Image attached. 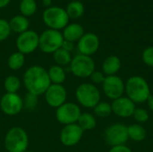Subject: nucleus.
<instances>
[{"instance_id": "obj_1", "label": "nucleus", "mask_w": 153, "mask_h": 152, "mask_svg": "<svg viewBox=\"0 0 153 152\" xmlns=\"http://www.w3.org/2000/svg\"><path fill=\"white\" fill-rule=\"evenodd\" d=\"M23 84L29 93L38 97L46 92L51 82L46 69L39 65H32L23 74Z\"/></svg>"}, {"instance_id": "obj_2", "label": "nucleus", "mask_w": 153, "mask_h": 152, "mask_svg": "<svg viewBox=\"0 0 153 152\" xmlns=\"http://www.w3.org/2000/svg\"><path fill=\"white\" fill-rule=\"evenodd\" d=\"M125 91L134 104L144 103L148 100L151 94V89L147 81L138 75L130 77L125 84Z\"/></svg>"}, {"instance_id": "obj_3", "label": "nucleus", "mask_w": 153, "mask_h": 152, "mask_svg": "<svg viewBox=\"0 0 153 152\" xmlns=\"http://www.w3.org/2000/svg\"><path fill=\"white\" fill-rule=\"evenodd\" d=\"M29 145L27 133L22 127H13L5 134L4 147L8 152H24Z\"/></svg>"}, {"instance_id": "obj_4", "label": "nucleus", "mask_w": 153, "mask_h": 152, "mask_svg": "<svg viewBox=\"0 0 153 152\" xmlns=\"http://www.w3.org/2000/svg\"><path fill=\"white\" fill-rule=\"evenodd\" d=\"M44 23L51 30H59L65 29L69 22V16L66 11L59 6L48 7L42 14Z\"/></svg>"}, {"instance_id": "obj_5", "label": "nucleus", "mask_w": 153, "mask_h": 152, "mask_svg": "<svg viewBox=\"0 0 153 152\" xmlns=\"http://www.w3.org/2000/svg\"><path fill=\"white\" fill-rule=\"evenodd\" d=\"M75 97L77 101L87 108H94L100 102V92L92 83L80 84L75 90Z\"/></svg>"}, {"instance_id": "obj_6", "label": "nucleus", "mask_w": 153, "mask_h": 152, "mask_svg": "<svg viewBox=\"0 0 153 152\" xmlns=\"http://www.w3.org/2000/svg\"><path fill=\"white\" fill-rule=\"evenodd\" d=\"M63 42L64 37L59 30L48 29L39 35V47L43 53L53 54L61 48Z\"/></svg>"}, {"instance_id": "obj_7", "label": "nucleus", "mask_w": 153, "mask_h": 152, "mask_svg": "<svg viewBox=\"0 0 153 152\" xmlns=\"http://www.w3.org/2000/svg\"><path fill=\"white\" fill-rule=\"evenodd\" d=\"M70 70L74 75L79 78H87L95 71V63L91 56L77 55L70 63Z\"/></svg>"}, {"instance_id": "obj_8", "label": "nucleus", "mask_w": 153, "mask_h": 152, "mask_svg": "<svg viewBox=\"0 0 153 152\" xmlns=\"http://www.w3.org/2000/svg\"><path fill=\"white\" fill-rule=\"evenodd\" d=\"M104 137L111 147L125 145L129 140L127 126L122 124H113L106 129Z\"/></svg>"}, {"instance_id": "obj_9", "label": "nucleus", "mask_w": 153, "mask_h": 152, "mask_svg": "<svg viewBox=\"0 0 153 152\" xmlns=\"http://www.w3.org/2000/svg\"><path fill=\"white\" fill-rule=\"evenodd\" d=\"M82 112L78 105L72 102H65L56 108V117L57 121L65 125L76 124Z\"/></svg>"}, {"instance_id": "obj_10", "label": "nucleus", "mask_w": 153, "mask_h": 152, "mask_svg": "<svg viewBox=\"0 0 153 152\" xmlns=\"http://www.w3.org/2000/svg\"><path fill=\"white\" fill-rule=\"evenodd\" d=\"M39 35L31 30L19 34L16 39V47L19 52L23 55L30 54L39 47Z\"/></svg>"}, {"instance_id": "obj_11", "label": "nucleus", "mask_w": 153, "mask_h": 152, "mask_svg": "<svg viewBox=\"0 0 153 152\" xmlns=\"http://www.w3.org/2000/svg\"><path fill=\"white\" fill-rule=\"evenodd\" d=\"M125 82L117 75L106 76L102 83V89L105 95L112 100L123 96L125 93Z\"/></svg>"}, {"instance_id": "obj_12", "label": "nucleus", "mask_w": 153, "mask_h": 152, "mask_svg": "<svg viewBox=\"0 0 153 152\" xmlns=\"http://www.w3.org/2000/svg\"><path fill=\"white\" fill-rule=\"evenodd\" d=\"M44 95L48 105L55 108H57L65 104L67 98L66 90L62 84L51 83Z\"/></svg>"}, {"instance_id": "obj_13", "label": "nucleus", "mask_w": 153, "mask_h": 152, "mask_svg": "<svg viewBox=\"0 0 153 152\" xmlns=\"http://www.w3.org/2000/svg\"><path fill=\"white\" fill-rule=\"evenodd\" d=\"M23 108V101L17 93H5L0 99V108L7 116L19 114Z\"/></svg>"}, {"instance_id": "obj_14", "label": "nucleus", "mask_w": 153, "mask_h": 152, "mask_svg": "<svg viewBox=\"0 0 153 152\" xmlns=\"http://www.w3.org/2000/svg\"><path fill=\"white\" fill-rule=\"evenodd\" d=\"M83 135V130L77 125H65L60 133V142L64 146L73 147L80 142Z\"/></svg>"}, {"instance_id": "obj_15", "label": "nucleus", "mask_w": 153, "mask_h": 152, "mask_svg": "<svg viewBox=\"0 0 153 152\" xmlns=\"http://www.w3.org/2000/svg\"><path fill=\"white\" fill-rule=\"evenodd\" d=\"M77 47L81 55L91 56L98 51L100 47V39L92 32L84 33L78 41Z\"/></svg>"}, {"instance_id": "obj_16", "label": "nucleus", "mask_w": 153, "mask_h": 152, "mask_svg": "<svg viewBox=\"0 0 153 152\" xmlns=\"http://www.w3.org/2000/svg\"><path fill=\"white\" fill-rule=\"evenodd\" d=\"M112 112L122 118H127L134 115L135 110V104L127 97H120L113 100L111 104Z\"/></svg>"}, {"instance_id": "obj_17", "label": "nucleus", "mask_w": 153, "mask_h": 152, "mask_svg": "<svg viewBox=\"0 0 153 152\" xmlns=\"http://www.w3.org/2000/svg\"><path fill=\"white\" fill-rule=\"evenodd\" d=\"M63 37L65 40H68L70 42H78L80 39L84 35L83 27L79 23H68L63 32Z\"/></svg>"}, {"instance_id": "obj_18", "label": "nucleus", "mask_w": 153, "mask_h": 152, "mask_svg": "<svg viewBox=\"0 0 153 152\" xmlns=\"http://www.w3.org/2000/svg\"><path fill=\"white\" fill-rule=\"evenodd\" d=\"M121 68V61L117 56H108L102 64V73L107 76L116 75Z\"/></svg>"}, {"instance_id": "obj_19", "label": "nucleus", "mask_w": 153, "mask_h": 152, "mask_svg": "<svg viewBox=\"0 0 153 152\" xmlns=\"http://www.w3.org/2000/svg\"><path fill=\"white\" fill-rule=\"evenodd\" d=\"M9 25H10V28H11L12 31H14L15 33L21 34V33H22V32L29 30L30 22H29L27 17L20 14V15L13 16L10 20Z\"/></svg>"}, {"instance_id": "obj_20", "label": "nucleus", "mask_w": 153, "mask_h": 152, "mask_svg": "<svg viewBox=\"0 0 153 152\" xmlns=\"http://www.w3.org/2000/svg\"><path fill=\"white\" fill-rule=\"evenodd\" d=\"M48 73L49 80L53 84H62L66 78V74L64 68L57 65H52L48 69Z\"/></svg>"}, {"instance_id": "obj_21", "label": "nucleus", "mask_w": 153, "mask_h": 152, "mask_svg": "<svg viewBox=\"0 0 153 152\" xmlns=\"http://www.w3.org/2000/svg\"><path fill=\"white\" fill-rule=\"evenodd\" d=\"M128 137L134 142H143L146 138V130L140 124H134L127 126Z\"/></svg>"}, {"instance_id": "obj_22", "label": "nucleus", "mask_w": 153, "mask_h": 152, "mask_svg": "<svg viewBox=\"0 0 153 152\" xmlns=\"http://www.w3.org/2000/svg\"><path fill=\"white\" fill-rule=\"evenodd\" d=\"M77 125L84 131H91L96 127L97 121L95 116L90 113H82L78 121Z\"/></svg>"}, {"instance_id": "obj_23", "label": "nucleus", "mask_w": 153, "mask_h": 152, "mask_svg": "<svg viewBox=\"0 0 153 152\" xmlns=\"http://www.w3.org/2000/svg\"><path fill=\"white\" fill-rule=\"evenodd\" d=\"M65 11L69 18L77 19L84 13V5L80 1H72L67 4Z\"/></svg>"}, {"instance_id": "obj_24", "label": "nucleus", "mask_w": 153, "mask_h": 152, "mask_svg": "<svg viewBox=\"0 0 153 152\" xmlns=\"http://www.w3.org/2000/svg\"><path fill=\"white\" fill-rule=\"evenodd\" d=\"M25 62V57L24 55L22 54L21 52L17 51L10 55L7 60V65L8 67L13 70V71H17L21 69Z\"/></svg>"}, {"instance_id": "obj_25", "label": "nucleus", "mask_w": 153, "mask_h": 152, "mask_svg": "<svg viewBox=\"0 0 153 152\" xmlns=\"http://www.w3.org/2000/svg\"><path fill=\"white\" fill-rule=\"evenodd\" d=\"M53 58L56 64L62 67L65 65H69L72 61L71 53L63 49L62 47L57 49L55 53H53Z\"/></svg>"}, {"instance_id": "obj_26", "label": "nucleus", "mask_w": 153, "mask_h": 152, "mask_svg": "<svg viewBox=\"0 0 153 152\" xmlns=\"http://www.w3.org/2000/svg\"><path fill=\"white\" fill-rule=\"evenodd\" d=\"M19 9L22 15L25 17H30L36 13L37 3L35 0H21Z\"/></svg>"}, {"instance_id": "obj_27", "label": "nucleus", "mask_w": 153, "mask_h": 152, "mask_svg": "<svg viewBox=\"0 0 153 152\" xmlns=\"http://www.w3.org/2000/svg\"><path fill=\"white\" fill-rule=\"evenodd\" d=\"M21 87V81L15 75H10L4 82V88L6 93H16Z\"/></svg>"}, {"instance_id": "obj_28", "label": "nucleus", "mask_w": 153, "mask_h": 152, "mask_svg": "<svg viewBox=\"0 0 153 152\" xmlns=\"http://www.w3.org/2000/svg\"><path fill=\"white\" fill-rule=\"evenodd\" d=\"M93 109L95 115L99 117H108L112 113L111 104L108 102H99Z\"/></svg>"}, {"instance_id": "obj_29", "label": "nucleus", "mask_w": 153, "mask_h": 152, "mask_svg": "<svg viewBox=\"0 0 153 152\" xmlns=\"http://www.w3.org/2000/svg\"><path fill=\"white\" fill-rule=\"evenodd\" d=\"M11 31L9 22L0 18V42L5 40L10 36Z\"/></svg>"}, {"instance_id": "obj_30", "label": "nucleus", "mask_w": 153, "mask_h": 152, "mask_svg": "<svg viewBox=\"0 0 153 152\" xmlns=\"http://www.w3.org/2000/svg\"><path fill=\"white\" fill-rule=\"evenodd\" d=\"M133 116L138 123H145L149 120V113L144 108H135Z\"/></svg>"}, {"instance_id": "obj_31", "label": "nucleus", "mask_w": 153, "mask_h": 152, "mask_svg": "<svg viewBox=\"0 0 153 152\" xmlns=\"http://www.w3.org/2000/svg\"><path fill=\"white\" fill-rule=\"evenodd\" d=\"M142 56L143 61L146 65L153 67V47H149L145 48L143 52Z\"/></svg>"}, {"instance_id": "obj_32", "label": "nucleus", "mask_w": 153, "mask_h": 152, "mask_svg": "<svg viewBox=\"0 0 153 152\" xmlns=\"http://www.w3.org/2000/svg\"><path fill=\"white\" fill-rule=\"evenodd\" d=\"M90 77H91L92 82H93V83H96V84L103 83V82H104V80H105V78H106L105 74H104L102 72H100V71H96V70L91 73V75Z\"/></svg>"}, {"instance_id": "obj_33", "label": "nucleus", "mask_w": 153, "mask_h": 152, "mask_svg": "<svg viewBox=\"0 0 153 152\" xmlns=\"http://www.w3.org/2000/svg\"><path fill=\"white\" fill-rule=\"evenodd\" d=\"M25 104H26L27 108H33L35 107V105H37V96L28 92V94L25 98Z\"/></svg>"}, {"instance_id": "obj_34", "label": "nucleus", "mask_w": 153, "mask_h": 152, "mask_svg": "<svg viewBox=\"0 0 153 152\" xmlns=\"http://www.w3.org/2000/svg\"><path fill=\"white\" fill-rule=\"evenodd\" d=\"M108 152H133L130 148H128L126 145H119V146H114L111 147Z\"/></svg>"}, {"instance_id": "obj_35", "label": "nucleus", "mask_w": 153, "mask_h": 152, "mask_svg": "<svg viewBox=\"0 0 153 152\" xmlns=\"http://www.w3.org/2000/svg\"><path fill=\"white\" fill-rule=\"evenodd\" d=\"M61 47H62L63 49H65V50H66V51H68V52L71 53V51H73V49H74V44L73 42H70V41H68V40H65V39H64V42H63Z\"/></svg>"}, {"instance_id": "obj_36", "label": "nucleus", "mask_w": 153, "mask_h": 152, "mask_svg": "<svg viewBox=\"0 0 153 152\" xmlns=\"http://www.w3.org/2000/svg\"><path fill=\"white\" fill-rule=\"evenodd\" d=\"M147 104H148L149 108L153 112V95H151V96L149 97V99H148V100H147Z\"/></svg>"}, {"instance_id": "obj_37", "label": "nucleus", "mask_w": 153, "mask_h": 152, "mask_svg": "<svg viewBox=\"0 0 153 152\" xmlns=\"http://www.w3.org/2000/svg\"><path fill=\"white\" fill-rule=\"evenodd\" d=\"M10 1H11V0H0V9H2V8L7 6V5L9 4Z\"/></svg>"}, {"instance_id": "obj_38", "label": "nucleus", "mask_w": 153, "mask_h": 152, "mask_svg": "<svg viewBox=\"0 0 153 152\" xmlns=\"http://www.w3.org/2000/svg\"><path fill=\"white\" fill-rule=\"evenodd\" d=\"M43 4L46 5V6H48L50 7L51 6V3H52V0H42Z\"/></svg>"}, {"instance_id": "obj_39", "label": "nucleus", "mask_w": 153, "mask_h": 152, "mask_svg": "<svg viewBox=\"0 0 153 152\" xmlns=\"http://www.w3.org/2000/svg\"><path fill=\"white\" fill-rule=\"evenodd\" d=\"M24 152H32V151H24Z\"/></svg>"}]
</instances>
